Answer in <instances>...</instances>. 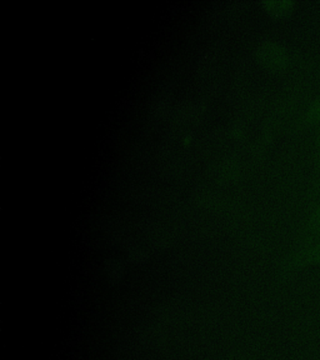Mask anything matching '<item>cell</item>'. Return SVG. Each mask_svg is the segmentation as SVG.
Segmentation results:
<instances>
[{"label":"cell","instance_id":"obj_2","mask_svg":"<svg viewBox=\"0 0 320 360\" xmlns=\"http://www.w3.org/2000/svg\"><path fill=\"white\" fill-rule=\"evenodd\" d=\"M319 264L320 240H316L299 248L295 253H293L288 259L287 268L289 270H299Z\"/></svg>","mask_w":320,"mask_h":360},{"label":"cell","instance_id":"obj_1","mask_svg":"<svg viewBox=\"0 0 320 360\" xmlns=\"http://www.w3.org/2000/svg\"><path fill=\"white\" fill-rule=\"evenodd\" d=\"M255 56L259 65L273 74L286 73L294 63L292 51L276 39L263 40L257 48Z\"/></svg>","mask_w":320,"mask_h":360},{"label":"cell","instance_id":"obj_5","mask_svg":"<svg viewBox=\"0 0 320 360\" xmlns=\"http://www.w3.org/2000/svg\"><path fill=\"white\" fill-rule=\"evenodd\" d=\"M315 159H316V170L320 173V128L315 136L314 143Z\"/></svg>","mask_w":320,"mask_h":360},{"label":"cell","instance_id":"obj_4","mask_svg":"<svg viewBox=\"0 0 320 360\" xmlns=\"http://www.w3.org/2000/svg\"><path fill=\"white\" fill-rule=\"evenodd\" d=\"M263 9L273 19H284L289 17L295 9V3L292 0H276V1H265Z\"/></svg>","mask_w":320,"mask_h":360},{"label":"cell","instance_id":"obj_3","mask_svg":"<svg viewBox=\"0 0 320 360\" xmlns=\"http://www.w3.org/2000/svg\"><path fill=\"white\" fill-rule=\"evenodd\" d=\"M320 128V94L312 99L309 104L294 122V129L303 130Z\"/></svg>","mask_w":320,"mask_h":360}]
</instances>
